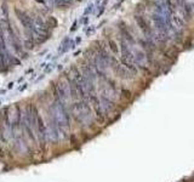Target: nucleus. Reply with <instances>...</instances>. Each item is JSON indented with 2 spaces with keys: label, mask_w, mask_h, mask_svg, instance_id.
Instances as JSON below:
<instances>
[{
  "label": "nucleus",
  "mask_w": 194,
  "mask_h": 182,
  "mask_svg": "<svg viewBox=\"0 0 194 182\" xmlns=\"http://www.w3.org/2000/svg\"><path fill=\"white\" fill-rule=\"evenodd\" d=\"M121 62L124 63L129 69L132 70L134 74L137 73L136 63H135V57L132 55V52L130 51V49L125 44H121Z\"/></svg>",
  "instance_id": "1"
},
{
  "label": "nucleus",
  "mask_w": 194,
  "mask_h": 182,
  "mask_svg": "<svg viewBox=\"0 0 194 182\" xmlns=\"http://www.w3.org/2000/svg\"><path fill=\"white\" fill-rule=\"evenodd\" d=\"M136 22H137V24H139V29H141L147 37L153 35L152 28H151V26L148 24V22L146 21V18H144L143 16H136Z\"/></svg>",
  "instance_id": "2"
},
{
  "label": "nucleus",
  "mask_w": 194,
  "mask_h": 182,
  "mask_svg": "<svg viewBox=\"0 0 194 182\" xmlns=\"http://www.w3.org/2000/svg\"><path fill=\"white\" fill-rule=\"evenodd\" d=\"M181 7V16L186 20V21H189V20H192V17H193V10H192V6L188 4V2H186L184 5H182L180 6Z\"/></svg>",
  "instance_id": "3"
},
{
  "label": "nucleus",
  "mask_w": 194,
  "mask_h": 182,
  "mask_svg": "<svg viewBox=\"0 0 194 182\" xmlns=\"http://www.w3.org/2000/svg\"><path fill=\"white\" fill-rule=\"evenodd\" d=\"M172 21H174V23H175V26L177 27V28H183V27H186V24H187V21L181 16L180 12H177V11H174L172 12Z\"/></svg>",
  "instance_id": "4"
},
{
  "label": "nucleus",
  "mask_w": 194,
  "mask_h": 182,
  "mask_svg": "<svg viewBox=\"0 0 194 182\" xmlns=\"http://www.w3.org/2000/svg\"><path fill=\"white\" fill-rule=\"evenodd\" d=\"M167 58H176L177 55H179V50L176 49V47H170V49H167L166 51H165V54H164Z\"/></svg>",
  "instance_id": "5"
},
{
  "label": "nucleus",
  "mask_w": 194,
  "mask_h": 182,
  "mask_svg": "<svg viewBox=\"0 0 194 182\" xmlns=\"http://www.w3.org/2000/svg\"><path fill=\"white\" fill-rule=\"evenodd\" d=\"M111 49L113 50L114 54H118V47H117V45H115L114 42H111Z\"/></svg>",
  "instance_id": "6"
}]
</instances>
